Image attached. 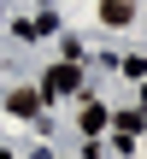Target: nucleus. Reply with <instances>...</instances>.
<instances>
[{
	"label": "nucleus",
	"instance_id": "f257e3e1",
	"mask_svg": "<svg viewBox=\"0 0 147 159\" xmlns=\"http://www.w3.org/2000/svg\"><path fill=\"white\" fill-rule=\"evenodd\" d=\"M71 89H82V65H77V59H65V65H53V71H47V83H41V100H53V94H71Z\"/></svg>",
	"mask_w": 147,
	"mask_h": 159
},
{
	"label": "nucleus",
	"instance_id": "f03ea898",
	"mask_svg": "<svg viewBox=\"0 0 147 159\" xmlns=\"http://www.w3.org/2000/svg\"><path fill=\"white\" fill-rule=\"evenodd\" d=\"M6 112H12V118H35V112H41V94H35V89H12V94H6Z\"/></svg>",
	"mask_w": 147,
	"mask_h": 159
},
{
	"label": "nucleus",
	"instance_id": "20e7f679",
	"mask_svg": "<svg viewBox=\"0 0 147 159\" xmlns=\"http://www.w3.org/2000/svg\"><path fill=\"white\" fill-rule=\"evenodd\" d=\"M106 124H112V112H106V106H88V112H82V136H100Z\"/></svg>",
	"mask_w": 147,
	"mask_h": 159
},
{
	"label": "nucleus",
	"instance_id": "39448f33",
	"mask_svg": "<svg viewBox=\"0 0 147 159\" xmlns=\"http://www.w3.org/2000/svg\"><path fill=\"white\" fill-rule=\"evenodd\" d=\"M112 124H118V136H141V112H136V106H130V112H112Z\"/></svg>",
	"mask_w": 147,
	"mask_h": 159
},
{
	"label": "nucleus",
	"instance_id": "423d86ee",
	"mask_svg": "<svg viewBox=\"0 0 147 159\" xmlns=\"http://www.w3.org/2000/svg\"><path fill=\"white\" fill-rule=\"evenodd\" d=\"M0 159H12V153H0Z\"/></svg>",
	"mask_w": 147,
	"mask_h": 159
},
{
	"label": "nucleus",
	"instance_id": "7ed1b4c3",
	"mask_svg": "<svg viewBox=\"0 0 147 159\" xmlns=\"http://www.w3.org/2000/svg\"><path fill=\"white\" fill-rule=\"evenodd\" d=\"M100 24H112V30L136 24V0H100Z\"/></svg>",
	"mask_w": 147,
	"mask_h": 159
}]
</instances>
